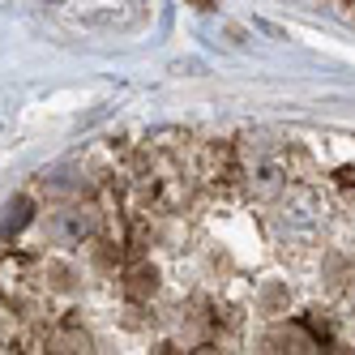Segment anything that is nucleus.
I'll return each instance as SVG.
<instances>
[{
    "label": "nucleus",
    "instance_id": "1",
    "mask_svg": "<svg viewBox=\"0 0 355 355\" xmlns=\"http://www.w3.org/2000/svg\"><path fill=\"white\" fill-rule=\"evenodd\" d=\"M274 227L287 240H317L321 227H325V201L313 189H287L283 197H278Z\"/></svg>",
    "mask_w": 355,
    "mask_h": 355
},
{
    "label": "nucleus",
    "instance_id": "2",
    "mask_svg": "<svg viewBox=\"0 0 355 355\" xmlns=\"http://www.w3.org/2000/svg\"><path fill=\"white\" fill-rule=\"evenodd\" d=\"M98 232V214L90 206H60L47 214V240H52L56 248H82L86 240H94Z\"/></svg>",
    "mask_w": 355,
    "mask_h": 355
},
{
    "label": "nucleus",
    "instance_id": "3",
    "mask_svg": "<svg viewBox=\"0 0 355 355\" xmlns=\"http://www.w3.org/2000/svg\"><path fill=\"white\" fill-rule=\"evenodd\" d=\"M248 189L257 193V197H274V193H283V167H278L274 159L252 163V167H248Z\"/></svg>",
    "mask_w": 355,
    "mask_h": 355
},
{
    "label": "nucleus",
    "instance_id": "4",
    "mask_svg": "<svg viewBox=\"0 0 355 355\" xmlns=\"http://www.w3.org/2000/svg\"><path fill=\"white\" fill-rule=\"evenodd\" d=\"M124 291H129V300H150V295L159 291V270H155V266L129 270V278H124Z\"/></svg>",
    "mask_w": 355,
    "mask_h": 355
},
{
    "label": "nucleus",
    "instance_id": "5",
    "mask_svg": "<svg viewBox=\"0 0 355 355\" xmlns=\"http://www.w3.org/2000/svg\"><path fill=\"white\" fill-rule=\"evenodd\" d=\"M287 304H291V291H287L283 283H270V287L261 291V309H266V313H287Z\"/></svg>",
    "mask_w": 355,
    "mask_h": 355
},
{
    "label": "nucleus",
    "instance_id": "6",
    "mask_svg": "<svg viewBox=\"0 0 355 355\" xmlns=\"http://www.w3.org/2000/svg\"><path fill=\"white\" fill-rule=\"evenodd\" d=\"M193 9H201V13H210V9H218V0H193Z\"/></svg>",
    "mask_w": 355,
    "mask_h": 355
}]
</instances>
